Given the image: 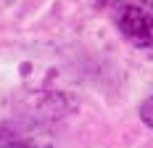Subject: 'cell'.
<instances>
[{"mask_svg":"<svg viewBox=\"0 0 153 148\" xmlns=\"http://www.w3.org/2000/svg\"><path fill=\"white\" fill-rule=\"evenodd\" d=\"M140 119H143V122L153 130V95L143 101V106H140Z\"/></svg>","mask_w":153,"mask_h":148,"instance_id":"obj_2","label":"cell"},{"mask_svg":"<svg viewBox=\"0 0 153 148\" xmlns=\"http://www.w3.org/2000/svg\"><path fill=\"white\" fill-rule=\"evenodd\" d=\"M114 21L132 45H153V0H114Z\"/></svg>","mask_w":153,"mask_h":148,"instance_id":"obj_1","label":"cell"}]
</instances>
